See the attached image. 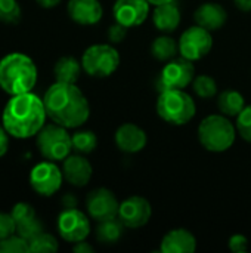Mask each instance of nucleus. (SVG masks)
Here are the masks:
<instances>
[{"mask_svg":"<svg viewBox=\"0 0 251 253\" xmlns=\"http://www.w3.org/2000/svg\"><path fill=\"white\" fill-rule=\"evenodd\" d=\"M47 117L67 129L80 127L90 116V105L75 83H53L43 98Z\"/></svg>","mask_w":251,"mask_h":253,"instance_id":"obj_1","label":"nucleus"},{"mask_svg":"<svg viewBox=\"0 0 251 253\" xmlns=\"http://www.w3.org/2000/svg\"><path fill=\"white\" fill-rule=\"evenodd\" d=\"M46 108L43 99L31 92L12 96L4 105L1 122L7 133L18 139L36 136L46 125Z\"/></svg>","mask_w":251,"mask_h":253,"instance_id":"obj_2","label":"nucleus"},{"mask_svg":"<svg viewBox=\"0 0 251 253\" xmlns=\"http://www.w3.org/2000/svg\"><path fill=\"white\" fill-rule=\"evenodd\" d=\"M37 83L34 61L21 52H13L0 59V87L10 96L31 92Z\"/></svg>","mask_w":251,"mask_h":253,"instance_id":"obj_3","label":"nucleus"},{"mask_svg":"<svg viewBox=\"0 0 251 253\" xmlns=\"http://www.w3.org/2000/svg\"><path fill=\"white\" fill-rule=\"evenodd\" d=\"M198 141L203 148L212 153L228 151L237 139V126L223 114L207 116L198 126Z\"/></svg>","mask_w":251,"mask_h":253,"instance_id":"obj_4","label":"nucleus"},{"mask_svg":"<svg viewBox=\"0 0 251 253\" xmlns=\"http://www.w3.org/2000/svg\"><path fill=\"white\" fill-rule=\"evenodd\" d=\"M157 113L166 123L183 126L194 119L197 107L191 95L183 89H169L160 92L157 99Z\"/></svg>","mask_w":251,"mask_h":253,"instance_id":"obj_5","label":"nucleus"},{"mask_svg":"<svg viewBox=\"0 0 251 253\" xmlns=\"http://www.w3.org/2000/svg\"><path fill=\"white\" fill-rule=\"evenodd\" d=\"M36 144L40 154L50 162H64L72 151V136L58 123L44 125L36 135Z\"/></svg>","mask_w":251,"mask_h":253,"instance_id":"obj_6","label":"nucleus"},{"mask_svg":"<svg viewBox=\"0 0 251 253\" xmlns=\"http://www.w3.org/2000/svg\"><path fill=\"white\" fill-rule=\"evenodd\" d=\"M81 65L90 77L104 79L120 67V53L112 44H92L84 50Z\"/></svg>","mask_w":251,"mask_h":253,"instance_id":"obj_7","label":"nucleus"},{"mask_svg":"<svg viewBox=\"0 0 251 253\" xmlns=\"http://www.w3.org/2000/svg\"><path fill=\"white\" fill-rule=\"evenodd\" d=\"M195 77V67L192 61L180 56L167 61L163 67L157 86L158 90H169V89H185L188 87Z\"/></svg>","mask_w":251,"mask_h":253,"instance_id":"obj_8","label":"nucleus"},{"mask_svg":"<svg viewBox=\"0 0 251 253\" xmlns=\"http://www.w3.org/2000/svg\"><path fill=\"white\" fill-rule=\"evenodd\" d=\"M213 47V37L212 31L200 27L192 25L186 28L180 39H179V52L180 56L189 59V61H200L204 56L209 55V52Z\"/></svg>","mask_w":251,"mask_h":253,"instance_id":"obj_9","label":"nucleus"},{"mask_svg":"<svg viewBox=\"0 0 251 253\" xmlns=\"http://www.w3.org/2000/svg\"><path fill=\"white\" fill-rule=\"evenodd\" d=\"M62 181V170L55 165V162L50 160L36 165L30 172V184L33 190L43 197H50L56 191H59Z\"/></svg>","mask_w":251,"mask_h":253,"instance_id":"obj_10","label":"nucleus"},{"mask_svg":"<svg viewBox=\"0 0 251 253\" xmlns=\"http://www.w3.org/2000/svg\"><path fill=\"white\" fill-rule=\"evenodd\" d=\"M58 231L65 242L77 243L86 240L90 234L89 218L78 209H64L58 216Z\"/></svg>","mask_w":251,"mask_h":253,"instance_id":"obj_11","label":"nucleus"},{"mask_svg":"<svg viewBox=\"0 0 251 253\" xmlns=\"http://www.w3.org/2000/svg\"><path fill=\"white\" fill-rule=\"evenodd\" d=\"M86 208L90 218H93L96 222H101V221L117 218L120 203L111 190L101 187L87 194Z\"/></svg>","mask_w":251,"mask_h":253,"instance_id":"obj_12","label":"nucleus"},{"mask_svg":"<svg viewBox=\"0 0 251 253\" xmlns=\"http://www.w3.org/2000/svg\"><path fill=\"white\" fill-rule=\"evenodd\" d=\"M152 215L149 202L141 196H132L120 203L118 218L126 228H141L148 224Z\"/></svg>","mask_w":251,"mask_h":253,"instance_id":"obj_13","label":"nucleus"},{"mask_svg":"<svg viewBox=\"0 0 251 253\" xmlns=\"http://www.w3.org/2000/svg\"><path fill=\"white\" fill-rule=\"evenodd\" d=\"M149 4L148 0H115L112 6L114 19L129 28L138 27L148 18Z\"/></svg>","mask_w":251,"mask_h":253,"instance_id":"obj_14","label":"nucleus"},{"mask_svg":"<svg viewBox=\"0 0 251 253\" xmlns=\"http://www.w3.org/2000/svg\"><path fill=\"white\" fill-rule=\"evenodd\" d=\"M114 141L120 151L127 154H135L146 147L148 136L141 126L135 123H124L115 130Z\"/></svg>","mask_w":251,"mask_h":253,"instance_id":"obj_15","label":"nucleus"},{"mask_svg":"<svg viewBox=\"0 0 251 253\" xmlns=\"http://www.w3.org/2000/svg\"><path fill=\"white\" fill-rule=\"evenodd\" d=\"M67 12L68 16L80 25H95L104 15L99 0H70Z\"/></svg>","mask_w":251,"mask_h":253,"instance_id":"obj_16","label":"nucleus"},{"mask_svg":"<svg viewBox=\"0 0 251 253\" xmlns=\"http://www.w3.org/2000/svg\"><path fill=\"white\" fill-rule=\"evenodd\" d=\"M64 179L74 187H84L89 184L93 169L87 159L78 154H70L62 165Z\"/></svg>","mask_w":251,"mask_h":253,"instance_id":"obj_17","label":"nucleus"},{"mask_svg":"<svg viewBox=\"0 0 251 253\" xmlns=\"http://www.w3.org/2000/svg\"><path fill=\"white\" fill-rule=\"evenodd\" d=\"M194 19H195L197 25H200V27H203V28H206L209 31H217L226 24L228 12L219 3L207 1V3L200 4L195 9Z\"/></svg>","mask_w":251,"mask_h":253,"instance_id":"obj_18","label":"nucleus"},{"mask_svg":"<svg viewBox=\"0 0 251 253\" xmlns=\"http://www.w3.org/2000/svg\"><path fill=\"white\" fill-rule=\"evenodd\" d=\"M197 251V239L186 228H176L169 231L160 245L163 253H192Z\"/></svg>","mask_w":251,"mask_h":253,"instance_id":"obj_19","label":"nucleus"},{"mask_svg":"<svg viewBox=\"0 0 251 253\" xmlns=\"http://www.w3.org/2000/svg\"><path fill=\"white\" fill-rule=\"evenodd\" d=\"M152 21H154V25L163 33L175 31L180 24V9H179L178 1L175 0L170 3L155 6L152 12Z\"/></svg>","mask_w":251,"mask_h":253,"instance_id":"obj_20","label":"nucleus"},{"mask_svg":"<svg viewBox=\"0 0 251 253\" xmlns=\"http://www.w3.org/2000/svg\"><path fill=\"white\" fill-rule=\"evenodd\" d=\"M83 65L72 56H62L55 62L53 74L56 82L61 83H77L80 79Z\"/></svg>","mask_w":251,"mask_h":253,"instance_id":"obj_21","label":"nucleus"},{"mask_svg":"<svg viewBox=\"0 0 251 253\" xmlns=\"http://www.w3.org/2000/svg\"><path fill=\"white\" fill-rule=\"evenodd\" d=\"M124 224L120 218H112L107 221H101L96 228V239L102 245H115L124 234Z\"/></svg>","mask_w":251,"mask_h":253,"instance_id":"obj_22","label":"nucleus"},{"mask_svg":"<svg viewBox=\"0 0 251 253\" xmlns=\"http://www.w3.org/2000/svg\"><path fill=\"white\" fill-rule=\"evenodd\" d=\"M217 107L223 116L228 117H237L246 107V99L244 96L234 89H226L223 90L219 98H217Z\"/></svg>","mask_w":251,"mask_h":253,"instance_id":"obj_23","label":"nucleus"},{"mask_svg":"<svg viewBox=\"0 0 251 253\" xmlns=\"http://www.w3.org/2000/svg\"><path fill=\"white\" fill-rule=\"evenodd\" d=\"M179 50V44L170 36H160L151 43V55L157 61H170L176 56Z\"/></svg>","mask_w":251,"mask_h":253,"instance_id":"obj_24","label":"nucleus"},{"mask_svg":"<svg viewBox=\"0 0 251 253\" xmlns=\"http://www.w3.org/2000/svg\"><path fill=\"white\" fill-rule=\"evenodd\" d=\"M98 147V136L92 130H80L72 135V150L80 154H89Z\"/></svg>","mask_w":251,"mask_h":253,"instance_id":"obj_25","label":"nucleus"},{"mask_svg":"<svg viewBox=\"0 0 251 253\" xmlns=\"http://www.w3.org/2000/svg\"><path fill=\"white\" fill-rule=\"evenodd\" d=\"M192 87H194V92L200 98H204V99H210V98L216 96V93H217V83L209 74H200V76L194 77Z\"/></svg>","mask_w":251,"mask_h":253,"instance_id":"obj_26","label":"nucleus"},{"mask_svg":"<svg viewBox=\"0 0 251 253\" xmlns=\"http://www.w3.org/2000/svg\"><path fill=\"white\" fill-rule=\"evenodd\" d=\"M59 243L56 237L49 233H40L28 242V252H56Z\"/></svg>","mask_w":251,"mask_h":253,"instance_id":"obj_27","label":"nucleus"},{"mask_svg":"<svg viewBox=\"0 0 251 253\" xmlns=\"http://www.w3.org/2000/svg\"><path fill=\"white\" fill-rule=\"evenodd\" d=\"M21 6L18 0H0V21L4 24H16L21 21Z\"/></svg>","mask_w":251,"mask_h":253,"instance_id":"obj_28","label":"nucleus"},{"mask_svg":"<svg viewBox=\"0 0 251 253\" xmlns=\"http://www.w3.org/2000/svg\"><path fill=\"white\" fill-rule=\"evenodd\" d=\"M43 231H44V227H43L41 221L37 216H34L31 219H27V221H24L21 224H18L16 225V230H15V233L18 236H21L22 239H25L27 242H30L31 239H34L37 234H40Z\"/></svg>","mask_w":251,"mask_h":253,"instance_id":"obj_29","label":"nucleus"},{"mask_svg":"<svg viewBox=\"0 0 251 253\" xmlns=\"http://www.w3.org/2000/svg\"><path fill=\"white\" fill-rule=\"evenodd\" d=\"M28 242L16 233L0 240V253H27Z\"/></svg>","mask_w":251,"mask_h":253,"instance_id":"obj_30","label":"nucleus"},{"mask_svg":"<svg viewBox=\"0 0 251 253\" xmlns=\"http://www.w3.org/2000/svg\"><path fill=\"white\" fill-rule=\"evenodd\" d=\"M235 126L240 136L251 144V105H246L244 110L237 116Z\"/></svg>","mask_w":251,"mask_h":253,"instance_id":"obj_31","label":"nucleus"},{"mask_svg":"<svg viewBox=\"0 0 251 253\" xmlns=\"http://www.w3.org/2000/svg\"><path fill=\"white\" fill-rule=\"evenodd\" d=\"M10 216H12V219H13V222H15V227H16L18 224H21V222H24V221H27V219H31V218H34V216H37V213H36V209H34L30 203L19 202V203H16V205L12 208Z\"/></svg>","mask_w":251,"mask_h":253,"instance_id":"obj_32","label":"nucleus"},{"mask_svg":"<svg viewBox=\"0 0 251 253\" xmlns=\"http://www.w3.org/2000/svg\"><path fill=\"white\" fill-rule=\"evenodd\" d=\"M127 30H129V27H126V25H123V24H120V22L115 21V22L108 28V31H107L108 40H109L112 44L121 43V42L126 39V36H127Z\"/></svg>","mask_w":251,"mask_h":253,"instance_id":"obj_33","label":"nucleus"},{"mask_svg":"<svg viewBox=\"0 0 251 253\" xmlns=\"http://www.w3.org/2000/svg\"><path fill=\"white\" fill-rule=\"evenodd\" d=\"M15 222L10 216V213H4V212H0V240L15 234Z\"/></svg>","mask_w":251,"mask_h":253,"instance_id":"obj_34","label":"nucleus"},{"mask_svg":"<svg viewBox=\"0 0 251 253\" xmlns=\"http://www.w3.org/2000/svg\"><path fill=\"white\" fill-rule=\"evenodd\" d=\"M228 246L232 252L244 253L249 251V239L244 234H234L231 236Z\"/></svg>","mask_w":251,"mask_h":253,"instance_id":"obj_35","label":"nucleus"},{"mask_svg":"<svg viewBox=\"0 0 251 253\" xmlns=\"http://www.w3.org/2000/svg\"><path fill=\"white\" fill-rule=\"evenodd\" d=\"M4 126H0V157H3L9 150V136Z\"/></svg>","mask_w":251,"mask_h":253,"instance_id":"obj_36","label":"nucleus"},{"mask_svg":"<svg viewBox=\"0 0 251 253\" xmlns=\"http://www.w3.org/2000/svg\"><path fill=\"white\" fill-rule=\"evenodd\" d=\"M72 251H74L75 253H92L93 252V248H92L86 240H81V242L74 243Z\"/></svg>","mask_w":251,"mask_h":253,"instance_id":"obj_37","label":"nucleus"},{"mask_svg":"<svg viewBox=\"0 0 251 253\" xmlns=\"http://www.w3.org/2000/svg\"><path fill=\"white\" fill-rule=\"evenodd\" d=\"M234 3L243 12H250L251 10V0H234Z\"/></svg>","mask_w":251,"mask_h":253,"instance_id":"obj_38","label":"nucleus"},{"mask_svg":"<svg viewBox=\"0 0 251 253\" xmlns=\"http://www.w3.org/2000/svg\"><path fill=\"white\" fill-rule=\"evenodd\" d=\"M36 1L44 9H52V7H55V6H58L61 3V0H36Z\"/></svg>","mask_w":251,"mask_h":253,"instance_id":"obj_39","label":"nucleus"},{"mask_svg":"<svg viewBox=\"0 0 251 253\" xmlns=\"http://www.w3.org/2000/svg\"><path fill=\"white\" fill-rule=\"evenodd\" d=\"M64 205H65V209H70V208H75V199L71 197V196H67L64 197Z\"/></svg>","mask_w":251,"mask_h":253,"instance_id":"obj_40","label":"nucleus"},{"mask_svg":"<svg viewBox=\"0 0 251 253\" xmlns=\"http://www.w3.org/2000/svg\"><path fill=\"white\" fill-rule=\"evenodd\" d=\"M151 4L154 6H158V4H164V3H170V1H175V0H148Z\"/></svg>","mask_w":251,"mask_h":253,"instance_id":"obj_41","label":"nucleus"}]
</instances>
